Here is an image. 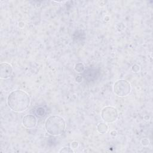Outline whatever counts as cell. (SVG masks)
I'll return each instance as SVG.
<instances>
[{"instance_id":"9c48e42d","label":"cell","mask_w":153,"mask_h":153,"mask_svg":"<svg viewBox=\"0 0 153 153\" xmlns=\"http://www.w3.org/2000/svg\"><path fill=\"white\" fill-rule=\"evenodd\" d=\"M74 69L76 72L81 73L85 71V67L82 63H78L75 65Z\"/></svg>"},{"instance_id":"30bf717a","label":"cell","mask_w":153,"mask_h":153,"mask_svg":"<svg viewBox=\"0 0 153 153\" xmlns=\"http://www.w3.org/2000/svg\"><path fill=\"white\" fill-rule=\"evenodd\" d=\"M45 110L44 108L42 107H39L36 109V114L38 117H43L45 115Z\"/></svg>"},{"instance_id":"8992f818","label":"cell","mask_w":153,"mask_h":153,"mask_svg":"<svg viewBox=\"0 0 153 153\" xmlns=\"http://www.w3.org/2000/svg\"><path fill=\"white\" fill-rule=\"evenodd\" d=\"M37 120L35 115L28 114L25 115L22 119V124L26 128H33L36 126Z\"/></svg>"},{"instance_id":"52a82bcc","label":"cell","mask_w":153,"mask_h":153,"mask_svg":"<svg viewBox=\"0 0 153 153\" xmlns=\"http://www.w3.org/2000/svg\"><path fill=\"white\" fill-rule=\"evenodd\" d=\"M84 72V78L87 82H92L96 79L97 71L96 69L88 68Z\"/></svg>"},{"instance_id":"7a4b0ae2","label":"cell","mask_w":153,"mask_h":153,"mask_svg":"<svg viewBox=\"0 0 153 153\" xmlns=\"http://www.w3.org/2000/svg\"><path fill=\"white\" fill-rule=\"evenodd\" d=\"M66 123L64 118L59 115L48 117L45 123V129L47 133L52 136H59L65 130Z\"/></svg>"},{"instance_id":"6da1fadb","label":"cell","mask_w":153,"mask_h":153,"mask_svg":"<svg viewBox=\"0 0 153 153\" xmlns=\"http://www.w3.org/2000/svg\"><path fill=\"white\" fill-rule=\"evenodd\" d=\"M7 102L12 111L16 112H22L29 108L30 99L25 91L21 90H16L8 94Z\"/></svg>"},{"instance_id":"ba28073f","label":"cell","mask_w":153,"mask_h":153,"mask_svg":"<svg viewBox=\"0 0 153 153\" xmlns=\"http://www.w3.org/2000/svg\"><path fill=\"white\" fill-rule=\"evenodd\" d=\"M97 131L102 134H105L106 133H107V131H108V126L103 123H100L97 125Z\"/></svg>"},{"instance_id":"3957f363","label":"cell","mask_w":153,"mask_h":153,"mask_svg":"<svg viewBox=\"0 0 153 153\" xmlns=\"http://www.w3.org/2000/svg\"><path fill=\"white\" fill-rule=\"evenodd\" d=\"M131 90L130 83L125 79L117 81L113 86L114 92L119 97H125L128 95Z\"/></svg>"},{"instance_id":"277c9868","label":"cell","mask_w":153,"mask_h":153,"mask_svg":"<svg viewBox=\"0 0 153 153\" xmlns=\"http://www.w3.org/2000/svg\"><path fill=\"white\" fill-rule=\"evenodd\" d=\"M118 114L116 108L107 106L104 107L101 112V117L103 120L107 123H112L118 118Z\"/></svg>"},{"instance_id":"7c38bea8","label":"cell","mask_w":153,"mask_h":153,"mask_svg":"<svg viewBox=\"0 0 153 153\" xmlns=\"http://www.w3.org/2000/svg\"><path fill=\"white\" fill-rule=\"evenodd\" d=\"M78 146V143L76 141H74L71 143V148L72 149H76Z\"/></svg>"},{"instance_id":"8fae6325","label":"cell","mask_w":153,"mask_h":153,"mask_svg":"<svg viewBox=\"0 0 153 153\" xmlns=\"http://www.w3.org/2000/svg\"><path fill=\"white\" fill-rule=\"evenodd\" d=\"M59 152H65V153H72L74 151H73L72 148L70 147H63L60 149V150L59 151Z\"/></svg>"},{"instance_id":"5b68a950","label":"cell","mask_w":153,"mask_h":153,"mask_svg":"<svg viewBox=\"0 0 153 153\" xmlns=\"http://www.w3.org/2000/svg\"><path fill=\"white\" fill-rule=\"evenodd\" d=\"M13 72L11 65L6 62H2L0 64V78L1 79L9 78Z\"/></svg>"}]
</instances>
